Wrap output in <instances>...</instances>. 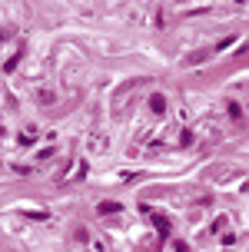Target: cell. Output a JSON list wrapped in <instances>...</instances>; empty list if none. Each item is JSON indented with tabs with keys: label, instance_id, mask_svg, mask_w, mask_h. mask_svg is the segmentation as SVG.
Listing matches in <instances>:
<instances>
[{
	"label": "cell",
	"instance_id": "obj_2",
	"mask_svg": "<svg viewBox=\"0 0 249 252\" xmlns=\"http://www.w3.org/2000/svg\"><path fill=\"white\" fill-rule=\"evenodd\" d=\"M123 206L120 202H100V216H110V213H120Z\"/></svg>",
	"mask_w": 249,
	"mask_h": 252
},
{
	"label": "cell",
	"instance_id": "obj_1",
	"mask_svg": "<svg viewBox=\"0 0 249 252\" xmlns=\"http://www.w3.org/2000/svg\"><path fill=\"white\" fill-rule=\"evenodd\" d=\"M153 222H156V229H160V236L166 239V236H170V219L160 216V213H153Z\"/></svg>",
	"mask_w": 249,
	"mask_h": 252
},
{
	"label": "cell",
	"instance_id": "obj_3",
	"mask_svg": "<svg viewBox=\"0 0 249 252\" xmlns=\"http://www.w3.org/2000/svg\"><path fill=\"white\" fill-rule=\"evenodd\" d=\"M149 106H153V113H163V110H166V100H163V96H153Z\"/></svg>",
	"mask_w": 249,
	"mask_h": 252
}]
</instances>
